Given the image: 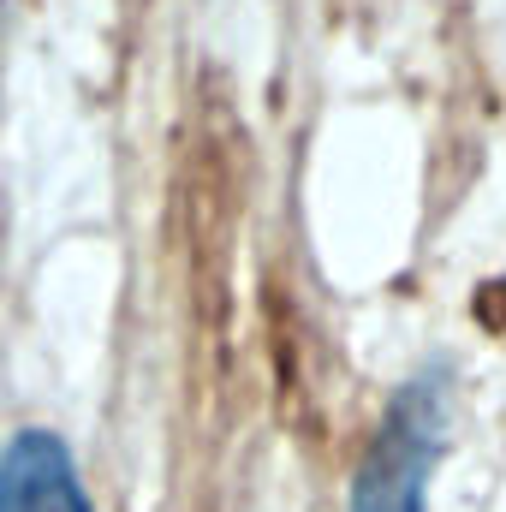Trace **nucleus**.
<instances>
[{"instance_id": "obj_1", "label": "nucleus", "mask_w": 506, "mask_h": 512, "mask_svg": "<svg viewBox=\"0 0 506 512\" xmlns=\"http://www.w3.org/2000/svg\"><path fill=\"white\" fill-rule=\"evenodd\" d=\"M453 441V364L429 358L393 387L352 471V512H429V483Z\"/></svg>"}, {"instance_id": "obj_2", "label": "nucleus", "mask_w": 506, "mask_h": 512, "mask_svg": "<svg viewBox=\"0 0 506 512\" xmlns=\"http://www.w3.org/2000/svg\"><path fill=\"white\" fill-rule=\"evenodd\" d=\"M0 512H90L84 471L54 429H18L0 453Z\"/></svg>"}]
</instances>
